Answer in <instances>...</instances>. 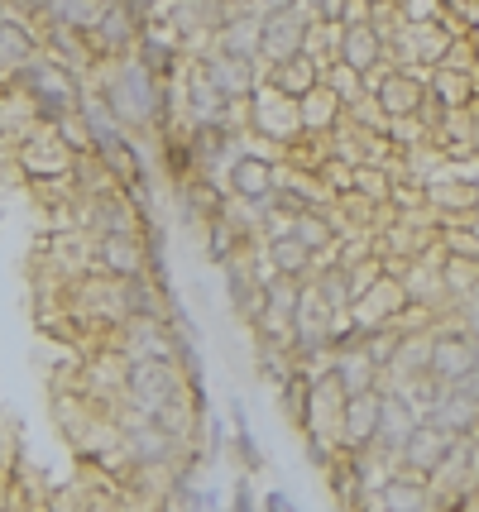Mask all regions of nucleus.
Masks as SVG:
<instances>
[{
    "mask_svg": "<svg viewBox=\"0 0 479 512\" xmlns=\"http://www.w3.org/2000/svg\"><path fill=\"white\" fill-rule=\"evenodd\" d=\"M412 96H417V91H412L408 82H393V87H388V106H393V111H398V106L408 111V106H412Z\"/></svg>",
    "mask_w": 479,
    "mask_h": 512,
    "instance_id": "20e7f679",
    "label": "nucleus"
},
{
    "mask_svg": "<svg viewBox=\"0 0 479 512\" xmlns=\"http://www.w3.org/2000/svg\"><path fill=\"white\" fill-rule=\"evenodd\" d=\"M297 39H302L297 15H274V20L264 24V48L269 53H288V48H297Z\"/></svg>",
    "mask_w": 479,
    "mask_h": 512,
    "instance_id": "f257e3e1",
    "label": "nucleus"
},
{
    "mask_svg": "<svg viewBox=\"0 0 479 512\" xmlns=\"http://www.w3.org/2000/svg\"><path fill=\"white\" fill-rule=\"evenodd\" d=\"M106 259H101V264L106 268H115V273H135L139 268V249L130 245V240H125V235H106Z\"/></svg>",
    "mask_w": 479,
    "mask_h": 512,
    "instance_id": "f03ea898",
    "label": "nucleus"
},
{
    "mask_svg": "<svg viewBox=\"0 0 479 512\" xmlns=\"http://www.w3.org/2000/svg\"><path fill=\"white\" fill-rule=\"evenodd\" d=\"M345 53H350V67H369L374 63V34H365V29L355 24L350 39H345Z\"/></svg>",
    "mask_w": 479,
    "mask_h": 512,
    "instance_id": "7ed1b4c3",
    "label": "nucleus"
}]
</instances>
